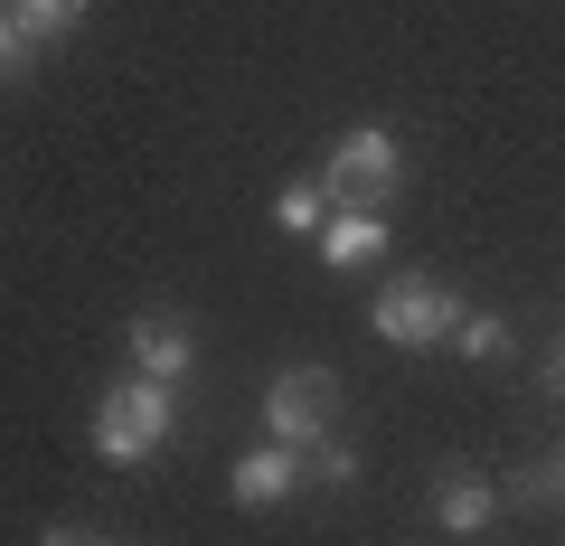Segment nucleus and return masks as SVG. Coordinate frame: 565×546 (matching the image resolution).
I'll use <instances>...</instances> for the list:
<instances>
[{"label": "nucleus", "instance_id": "f257e3e1", "mask_svg": "<svg viewBox=\"0 0 565 546\" xmlns=\"http://www.w3.org/2000/svg\"><path fill=\"white\" fill-rule=\"evenodd\" d=\"M170 433H180V386L122 367L95 405V452L104 462H151V452H170Z\"/></svg>", "mask_w": 565, "mask_h": 546}, {"label": "nucleus", "instance_id": "f03ea898", "mask_svg": "<svg viewBox=\"0 0 565 546\" xmlns=\"http://www.w3.org/2000/svg\"><path fill=\"white\" fill-rule=\"evenodd\" d=\"M396 180H405V151H396L386 122H349L340 142H330V161H321L330 207H377V199H396Z\"/></svg>", "mask_w": 565, "mask_h": 546}, {"label": "nucleus", "instance_id": "7ed1b4c3", "mask_svg": "<svg viewBox=\"0 0 565 546\" xmlns=\"http://www.w3.org/2000/svg\"><path fill=\"white\" fill-rule=\"evenodd\" d=\"M452 321H462V292L434 283V274H396L377 292V340H396V349H444Z\"/></svg>", "mask_w": 565, "mask_h": 546}, {"label": "nucleus", "instance_id": "20e7f679", "mask_svg": "<svg viewBox=\"0 0 565 546\" xmlns=\"http://www.w3.org/2000/svg\"><path fill=\"white\" fill-rule=\"evenodd\" d=\"M340 425V377H330V367H282L274 386H264V433H274V443H321V433Z\"/></svg>", "mask_w": 565, "mask_h": 546}, {"label": "nucleus", "instance_id": "39448f33", "mask_svg": "<svg viewBox=\"0 0 565 546\" xmlns=\"http://www.w3.org/2000/svg\"><path fill=\"white\" fill-rule=\"evenodd\" d=\"M122 358H132V377H161V386H180L189 367H199V340H189V321L151 311V321H132V330H122Z\"/></svg>", "mask_w": 565, "mask_h": 546}, {"label": "nucleus", "instance_id": "423d86ee", "mask_svg": "<svg viewBox=\"0 0 565 546\" xmlns=\"http://www.w3.org/2000/svg\"><path fill=\"white\" fill-rule=\"evenodd\" d=\"M386 255V217L377 207H340V217L321 226V264L330 274H359V264H377Z\"/></svg>", "mask_w": 565, "mask_h": 546}, {"label": "nucleus", "instance_id": "0eeeda50", "mask_svg": "<svg viewBox=\"0 0 565 546\" xmlns=\"http://www.w3.org/2000/svg\"><path fill=\"white\" fill-rule=\"evenodd\" d=\"M292 490H302V452L292 443H264V452L236 462V500L245 508H274V500H292Z\"/></svg>", "mask_w": 565, "mask_h": 546}, {"label": "nucleus", "instance_id": "6e6552de", "mask_svg": "<svg viewBox=\"0 0 565 546\" xmlns=\"http://www.w3.org/2000/svg\"><path fill=\"white\" fill-rule=\"evenodd\" d=\"M500 508H509V500L481 481V471H452V481L434 490V527H452V537H481V527L500 518Z\"/></svg>", "mask_w": 565, "mask_h": 546}, {"label": "nucleus", "instance_id": "1a4fd4ad", "mask_svg": "<svg viewBox=\"0 0 565 546\" xmlns=\"http://www.w3.org/2000/svg\"><path fill=\"white\" fill-rule=\"evenodd\" d=\"M330 217H340V207H330V189H321V180H292V189L274 199V226H292V236H321Z\"/></svg>", "mask_w": 565, "mask_h": 546}, {"label": "nucleus", "instance_id": "9d476101", "mask_svg": "<svg viewBox=\"0 0 565 546\" xmlns=\"http://www.w3.org/2000/svg\"><path fill=\"white\" fill-rule=\"evenodd\" d=\"M10 10H20V29L39 47H66V39H76V20H85V0H10Z\"/></svg>", "mask_w": 565, "mask_h": 546}, {"label": "nucleus", "instance_id": "9b49d317", "mask_svg": "<svg viewBox=\"0 0 565 546\" xmlns=\"http://www.w3.org/2000/svg\"><path fill=\"white\" fill-rule=\"evenodd\" d=\"M302 481L311 490H349L359 481V452H349L340 433H321V443H302Z\"/></svg>", "mask_w": 565, "mask_h": 546}, {"label": "nucleus", "instance_id": "f8f14e48", "mask_svg": "<svg viewBox=\"0 0 565 546\" xmlns=\"http://www.w3.org/2000/svg\"><path fill=\"white\" fill-rule=\"evenodd\" d=\"M452 349H462V358H500V349H509V321H500V311H471V302H462Z\"/></svg>", "mask_w": 565, "mask_h": 546}, {"label": "nucleus", "instance_id": "ddd939ff", "mask_svg": "<svg viewBox=\"0 0 565 546\" xmlns=\"http://www.w3.org/2000/svg\"><path fill=\"white\" fill-rule=\"evenodd\" d=\"M29 66H39V39L20 29V10H0V85H20Z\"/></svg>", "mask_w": 565, "mask_h": 546}, {"label": "nucleus", "instance_id": "4468645a", "mask_svg": "<svg viewBox=\"0 0 565 546\" xmlns=\"http://www.w3.org/2000/svg\"><path fill=\"white\" fill-rule=\"evenodd\" d=\"M500 500H509V508H556V462H546V471H519Z\"/></svg>", "mask_w": 565, "mask_h": 546}, {"label": "nucleus", "instance_id": "2eb2a0df", "mask_svg": "<svg viewBox=\"0 0 565 546\" xmlns=\"http://www.w3.org/2000/svg\"><path fill=\"white\" fill-rule=\"evenodd\" d=\"M39 546H114V537H95V527H47Z\"/></svg>", "mask_w": 565, "mask_h": 546}, {"label": "nucleus", "instance_id": "dca6fc26", "mask_svg": "<svg viewBox=\"0 0 565 546\" xmlns=\"http://www.w3.org/2000/svg\"><path fill=\"white\" fill-rule=\"evenodd\" d=\"M546 396H565V349H556V358H546Z\"/></svg>", "mask_w": 565, "mask_h": 546}, {"label": "nucleus", "instance_id": "f3484780", "mask_svg": "<svg viewBox=\"0 0 565 546\" xmlns=\"http://www.w3.org/2000/svg\"><path fill=\"white\" fill-rule=\"evenodd\" d=\"M556 490H565V462H556Z\"/></svg>", "mask_w": 565, "mask_h": 546}]
</instances>
